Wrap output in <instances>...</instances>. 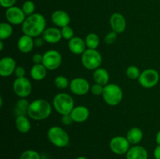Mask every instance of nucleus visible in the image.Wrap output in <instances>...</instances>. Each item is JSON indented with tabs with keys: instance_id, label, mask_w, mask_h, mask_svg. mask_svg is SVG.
Listing matches in <instances>:
<instances>
[{
	"instance_id": "obj_10",
	"label": "nucleus",
	"mask_w": 160,
	"mask_h": 159,
	"mask_svg": "<svg viewBox=\"0 0 160 159\" xmlns=\"http://www.w3.org/2000/svg\"><path fill=\"white\" fill-rule=\"evenodd\" d=\"M62 55L56 50H48L43 55L42 64L48 70H55L62 64Z\"/></svg>"
},
{
	"instance_id": "obj_18",
	"label": "nucleus",
	"mask_w": 160,
	"mask_h": 159,
	"mask_svg": "<svg viewBox=\"0 0 160 159\" xmlns=\"http://www.w3.org/2000/svg\"><path fill=\"white\" fill-rule=\"evenodd\" d=\"M68 47L70 51L75 55H82L87 49L85 41L77 36L69 41Z\"/></svg>"
},
{
	"instance_id": "obj_41",
	"label": "nucleus",
	"mask_w": 160,
	"mask_h": 159,
	"mask_svg": "<svg viewBox=\"0 0 160 159\" xmlns=\"http://www.w3.org/2000/svg\"><path fill=\"white\" fill-rule=\"evenodd\" d=\"M156 143H157V145H160V130L158 131V132L156 133Z\"/></svg>"
},
{
	"instance_id": "obj_9",
	"label": "nucleus",
	"mask_w": 160,
	"mask_h": 159,
	"mask_svg": "<svg viewBox=\"0 0 160 159\" xmlns=\"http://www.w3.org/2000/svg\"><path fill=\"white\" fill-rule=\"evenodd\" d=\"M131 147V143L127 137L123 136H116L109 141V148L111 151L118 155H123L128 153Z\"/></svg>"
},
{
	"instance_id": "obj_2",
	"label": "nucleus",
	"mask_w": 160,
	"mask_h": 159,
	"mask_svg": "<svg viewBox=\"0 0 160 159\" xmlns=\"http://www.w3.org/2000/svg\"><path fill=\"white\" fill-rule=\"evenodd\" d=\"M52 113V105L45 99H36L30 103L28 115L33 120L46 119Z\"/></svg>"
},
{
	"instance_id": "obj_37",
	"label": "nucleus",
	"mask_w": 160,
	"mask_h": 159,
	"mask_svg": "<svg viewBox=\"0 0 160 159\" xmlns=\"http://www.w3.org/2000/svg\"><path fill=\"white\" fill-rule=\"evenodd\" d=\"M61 122H62V124L65 125V126H70V125H71L72 123H73V120L70 115H62Z\"/></svg>"
},
{
	"instance_id": "obj_11",
	"label": "nucleus",
	"mask_w": 160,
	"mask_h": 159,
	"mask_svg": "<svg viewBox=\"0 0 160 159\" xmlns=\"http://www.w3.org/2000/svg\"><path fill=\"white\" fill-rule=\"evenodd\" d=\"M71 92L78 96H83L91 90V86L88 81L82 77H77L72 80L70 84Z\"/></svg>"
},
{
	"instance_id": "obj_6",
	"label": "nucleus",
	"mask_w": 160,
	"mask_h": 159,
	"mask_svg": "<svg viewBox=\"0 0 160 159\" xmlns=\"http://www.w3.org/2000/svg\"><path fill=\"white\" fill-rule=\"evenodd\" d=\"M102 62V58L99 51L96 49L87 48L81 55V62L84 68L89 70H95L99 68Z\"/></svg>"
},
{
	"instance_id": "obj_40",
	"label": "nucleus",
	"mask_w": 160,
	"mask_h": 159,
	"mask_svg": "<svg viewBox=\"0 0 160 159\" xmlns=\"http://www.w3.org/2000/svg\"><path fill=\"white\" fill-rule=\"evenodd\" d=\"M155 159H160V145H157L153 152Z\"/></svg>"
},
{
	"instance_id": "obj_38",
	"label": "nucleus",
	"mask_w": 160,
	"mask_h": 159,
	"mask_svg": "<svg viewBox=\"0 0 160 159\" xmlns=\"http://www.w3.org/2000/svg\"><path fill=\"white\" fill-rule=\"evenodd\" d=\"M32 61L34 64H42L43 55L40 54V53H36L32 56Z\"/></svg>"
},
{
	"instance_id": "obj_15",
	"label": "nucleus",
	"mask_w": 160,
	"mask_h": 159,
	"mask_svg": "<svg viewBox=\"0 0 160 159\" xmlns=\"http://www.w3.org/2000/svg\"><path fill=\"white\" fill-rule=\"evenodd\" d=\"M52 22L53 24L56 25L58 27H64L69 26L70 23V17L66 11L63 10H56L52 14Z\"/></svg>"
},
{
	"instance_id": "obj_7",
	"label": "nucleus",
	"mask_w": 160,
	"mask_h": 159,
	"mask_svg": "<svg viewBox=\"0 0 160 159\" xmlns=\"http://www.w3.org/2000/svg\"><path fill=\"white\" fill-rule=\"evenodd\" d=\"M159 73L154 69H147L141 73L138 82L144 88H152L159 81Z\"/></svg>"
},
{
	"instance_id": "obj_44",
	"label": "nucleus",
	"mask_w": 160,
	"mask_h": 159,
	"mask_svg": "<svg viewBox=\"0 0 160 159\" xmlns=\"http://www.w3.org/2000/svg\"><path fill=\"white\" fill-rule=\"evenodd\" d=\"M2 104H3V102H2V98H0V107H2Z\"/></svg>"
},
{
	"instance_id": "obj_8",
	"label": "nucleus",
	"mask_w": 160,
	"mask_h": 159,
	"mask_svg": "<svg viewBox=\"0 0 160 159\" xmlns=\"http://www.w3.org/2000/svg\"><path fill=\"white\" fill-rule=\"evenodd\" d=\"M12 89L19 98H26L32 91V84L27 77L17 78L12 84Z\"/></svg>"
},
{
	"instance_id": "obj_19",
	"label": "nucleus",
	"mask_w": 160,
	"mask_h": 159,
	"mask_svg": "<svg viewBox=\"0 0 160 159\" xmlns=\"http://www.w3.org/2000/svg\"><path fill=\"white\" fill-rule=\"evenodd\" d=\"M127 159H148V153L146 148L141 145H134L126 154Z\"/></svg>"
},
{
	"instance_id": "obj_14",
	"label": "nucleus",
	"mask_w": 160,
	"mask_h": 159,
	"mask_svg": "<svg viewBox=\"0 0 160 159\" xmlns=\"http://www.w3.org/2000/svg\"><path fill=\"white\" fill-rule=\"evenodd\" d=\"M109 23L112 31L117 34H121L124 32L127 27V22L125 17L119 12L112 14L109 19Z\"/></svg>"
},
{
	"instance_id": "obj_36",
	"label": "nucleus",
	"mask_w": 160,
	"mask_h": 159,
	"mask_svg": "<svg viewBox=\"0 0 160 159\" xmlns=\"http://www.w3.org/2000/svg\"><path fill=\"white\" fill-rule=\"evenodd\" d=\"M16 2H17V0H0V4L3 8L9 9L12 6H14Z\"/></svg>"
},
{
	"instance_id": "obj_35",
	"label": "nucleus",
	"mask_w": 160,
	"mask_h": 159,
	"mask_svg": "<svg viewBox=\"0 0 160 159\" xmlns=\"http://www.w3.org/2000/svg\"><path fill=\"white\" fill-rule=\"evenodd\" d=\"M14 74H15L16 77L17 78L25 77L26 70H25L24 67L21 66V65H18V66H17L15 71H14Z\"/></svg>"
},
{
	"instance_id": "obj_17",
	"label": "nucleus",
	"mask_w": 160,
	"mask_h": 159,
	"mask_svg": "<svg viewBox=\"0 0 160 159\" xmlns=\"http://www.w3.org/2000/svg\"><path fill=\"white\" fill-rule=\"evenodd\" d=\"M75 123H84L89 118L90 112L86 106H75L70 114Z\"/></svg>"
},
{
	"instance_id": "obj_13",
	"label": "nucleus",
	"mask_w": 160,
	"mask_h": 159,
	"mask_svg": "<svg viewBox=\"0 0 160 159\" xmlns=\"http://www.w3.org/2000/svg\"><path fill=\"white\" fill-rule=\"evenodd\" d=\"M17 68L15 59L9 56L3 57L0 60V75L2 77H8L14 73Z\"/></svg>"
},
{
	"instance_id": "obj_23",
	"label": "nucleus",
	"mask_w": 160,
	"mask_h": 159,
	"mask_svg": "<svg viewBox=\"0 0 160 159\" xmlns=\"http://www.w3.org/2000/svg\"><path fill=\"white\" fill-rule=\"evenodd\" d=\"M47 69L43 64H34L31 69L30 74L31 78L36 81H41L45 78L47 75Z\"/></svg>"
},
{
	"instance_id": "obj_33",
	"label": "nucleus",
	"mask_w": 160,
	"mask_h": 159,
	"mask_svg": "<svg viewBox=\"0 0 160 159\" xmlns=\"http://www.w3.org/2000/svg\"><path fill=\"white\" fill-rule=\"evenodd\" d=\"M105 86L100 85L98 84H95L92 86H91V92L92 94L95 95V96H100L102 95L103 90H104Z\"/></svg>"
},
{
	"instance_id": "obj_22",
	"label": "nucleus",
	"mask_w": 160,
	"mask_h": 159,
	"mask_svg": "<svg viewBox=\"0 0 160 159\" xmlns=\"http://www.w3.org/2000/svg\"><path fill=\"white\" fill-rule=\"evenodd\" d=\"M15 125L17 130L21 133H27L31 129V123L27 115L16 116Z\"/></svg>"
},
{
	"instance_id": "obj_24",
	"label": "nucleus",
	"mask_w": 160,
	"mask_h": 159,
	"mask_svg": "<svg viewBox=\"0 0 160 159\" xmlns=\"http://www.w3.org/2000/svg\"><path fill=\"white\" fill-rule=\"evenodd\" d=\"M143 132L138 127H133L128 130L127 133V139L131 144L138 145L143 139Z\"/></svg>"
},
{
	"instance_id": "obj_3",
	"label": "nucleus",
	"mask_w": 160,
	"mask_h": 159,
	"mask_svg": "<svg viewBox=\"0 0 160 159\" xmlns=\"http://www.w3.org/2000/svg\"><path fill=\"white\" fill-rule=\"evenodd\" d=\"M52 105L61 115H70L75 107L73 98L67 93L57 94L53 98Z\"/></svg>"
},
{
	"instance_id": "obj_42",
	"label": "nucleus",
	"mask_w": 160,
	"mask_h": 159,
	"mask_svg": "<svg viewBox=\"0 0 160 159\" xmlns=\"http://www.w3.org/2000/svg\"><path fill=\"white\" fill-rule=\"evenodd\" d=\"M3 48H4V45H3V41H0V50L2 51Z\"/></svg>"
},
{
	"instance_id": "obj_26",
	"label": "nucleus",
	"mask_w": 160,
	"mask_h": 159,
	"mask_svg": "<svg viewBox=\"0 0 160 159\" xmlns=\"http://www.w3.org/2000/svg\"><path fill=\"white\" fill-rule=\"evenodd\" d=\"M85 44L88 48L96 49L100 45V39L98 34L95 33H90L85 37Z\"/></svg>"
},
{
	"instance_id": "obj_30",
	"label": "nucleus",
	"mask_w": 160,
	"mask_h": 159,
	"mask_svg": "<svg viewBox=\"0 0 160 159\" xmlns=\"http://www.w3.org/2000/svg\"><path fill=\"white\" fill-rule=\"evenodd\" d=\"M19 159H41V155L34 150H26L20 154Z\"/></svg>"
},
{
	"instance_id": "obj_32",
	"label": "nucleus",
	"mask_w": 160,
	"mask_h": 159,
	"mask_svg": "<svg viewBox=\"0 0 160 159\" xmlns=\"http://www.w3.org/2000/svg\"><path fill=\"white\" fill-rule=\"evenodd\" d=\"M61 34H62V37L66 40L70 41V39L73 38L74 36V31L73 28L70 26H64V27L61 28Z\"/></svg>"
},
{
	"instance_id": "obj_39",
	"label": "nucleus",
	"mask_w": 160,
	"mask_h": 159,
	"mask_svg": "<svg viewBox=\"0 0 160 159\" xmlns=\"http://www.w3.org/2000/svg\"><path fill=\"white\" fill-rule=\"evenodd\" d=\"M44 41H45V40L43 39V37L42 38H41V37H36L35 40H34V45H35L36 47H38V48H39V47H42V45H44Z\"/></svg>"
},
{
	"instance_id": "obj_1",
	"label": "nucleus",
	"mask_w": 160,
	"mask_h": 159,
	"mask_svg": "<svg viewBox=\"0 0 160 159\" xmlns=\"http://www.w3.org/2000/svg\"><path fill=\"white\" fill-rule=\"evenodd\" d=\"M46 20L41 13H34L27 17L24 22L22 23L21 29L23 34L30 36L33 38L42 35L46 29Z\"/></svg>"
},
{
	"instance_id": "obj_5",
	"label": "nucleus",
	"mask_w": 160,
	"mask_h": 159,
	"mask_svg": "<svg viewBox=\"0 0 160 159\" xmlns=\"http://www.w3.org/2000/svg\"><path fill=\"white\" fill-rule=\"evenodd\" d=\"M102 98L105 102L110 106H117L121 102L123 97L121 87L115 84H109L104 87Z\"/></svg>"
},
{
	"instance_id": "obj_31",
	"label": "nucleus",
	"mask_w": 160,
	"mask_h": 159,
	"mask_svg": "<svg viewBox=\"0 0 160 159\" xmlns=\"http://www.w3.org/2000/svg\"><path fill=\"white\" fill-rule=\"evenodd\" d=\"M22 9H23V12L26 15V17H29V16L32 15L34 13V10H35V5L32 1H28L25 2L22 6Z\"/></svg>"
},
{
	"instance_id": "obj_20",
	"label": "nucleus",
	"mask_w": 160,
	"mask_h": 159,
	"mask_svg": "<svg viewBox=\"0 0 160 159\" xmlns=\"http://www.w3.org/2000/svg\"><path fill=\"white\" fill-rule=\"evenodd\" d=\"M34 46V38L26 34L21 36L17 41V48L22 53L31 52Z\"/></svg>"
},
{
	"instance_id": "obj_16",
	"label": "nucleus",
	"mask_w": 160,
	"mask_h": 159,
	"mask_svg": "<svg viewBox=\"0 0 160 159\" xmlns=\"http://www.w3.org/2000/svg\"><path fill=\"white\" fill-rule=\"evenodd\" d=\"M45 42L48 44H57L62 38L61 30L57 27H48L45 29L42 34Z\"/></svg>"
},
{
	"instance_id": "obj_27",
	"label": "nucleus",
	"mask_w": 160,
	"mask_h": 159,
	"mask_svg": "<svg viewBox=\"0 0 160 159\" xmlns=\"http://www.w3.org/2000/svg\"><path fill=\"white\" fill-rule=\"evenodd\" d=\"M13 29L11 23L2 22L0 24V40H6L12 36Z\"/></svg>"
},
{
	"instance_id": "obj_29",
	"label": "nucleus",
	"mask_w": 160,
	"mask_h": 159,
	"mask_svg": "<svg viewBox=\"0 0 160 159\" xmlns=\"http://www.w3.org/2000/svg\"><path fill=\"white\" fill-rule=\"evenodd\" d=\"M141 73L138 68L136 65H130L128 69H127V76L128 78L131 80H138L139 76H140Z\"/></svg>"
},
{
	"instance_id": "obj_12",
	"label": "nucleus",
	"mask_w": 160,
	"mask_h": 159,
	"mask_svg": "<svg viewBox=\"0 0 160 159\" xmlns=\"http://www.w3.org/2000/svg\"><path fill=\"white\" fill-rule=\"evenodd\" d=\"M6 18L7 21L12 25H22L26 19V15L23 12L22 8L12 6L6 9Z\"/></svg>"
},
{
	"instance_id": "obj_21",
	"label": "nucleus",
	"mask_w": 160,
	"mask_h": 159,
	"mask_svg": "<svg viewBox=\"0 0 160 159\" xmlns=\"http://www.w3.org/2000/svg\"><path fill=\"white\" fill-rule=\"evenodd\" d=\"M93 78L95 84H98L100 85L106 86L109 84V73L106 69L99 68L96 69L94 71Z\"/></svg>"
},
{
	"instance_id": "obj_28",
	"label": "nucleus",
	"mask_w": 160,
	"mask_h": 159,
	"mask_svg": "<svg viewBox=\"0 0 160 159\" xmlns=\"http://www.w3.org/2000/svg\"><path fill=\"white\" fill-rule=\"evenodd\" d=\"M54 84L57 88L63 90V89H66L68 87H70V82H69V80L66 76H58L55 78Z\"/></svg>"
},
{
	"instance_id": "obj_4",
	"label": "nucleus",
	"mask_w": 160,
	"mask_h": 159,
	"mask_svg": "<svg viewBox=\"0 0 160 159\" xmlns=\"http://www.w3.org/2000/svg\"><path fill=\"white\" fill-rule=\"evenodd\" d=\"M47 137L50 143L57 147H65L70 143L69 134L60 126H52L47 132Z\"/></svg>"
},
{
	"instance_id": "obj_43",
	"label": "nucleus",
	"mask_w": 160,
	"mask_h": 159,
	"mask_svg": "<svg viewBox=\"0 0 160 159\" xmlns=\"http://www.w3.org/2000/svg\"><path fill=\"white\" fill-rule=\"evenodd\" d=\"M75 159H88V158L86 157H84V156H79V157H76Z\"/></svg>"
},
{
	"instance_id": "obj_25",
	"label": "nucleus",
	"mask_w": 160,
	"mask_h": 159,
	"mask_svg": "<svg viewBox=\"0 0 160 159\" xmlns=\"http://www.w3.org/2000/svg\"><path fill=\"white\" fill-rule=\"evenodd\" d=\"M30 103L26 98H20L17 101L14 108V114L16 116L18 115H28V108H29Z\"/></svg>"
},
{
	"instance_id": "obj_34",
	"label": "nucleus",
	"mask_w": 160,
	"mask_h": 159,
	"mask_svg": "<svg viewBox=\"0 0 160 159\" xmlns=\"http://www.w3.org/2000/svg\"><path fill=\"white\" fill-rule=\"evenodd\" d=\"M117 34H117V33L112 31L108 33L104 38L105 43L107 44V45H112V44H113L117 39Z\"/></svg>"
}]
</instances>
